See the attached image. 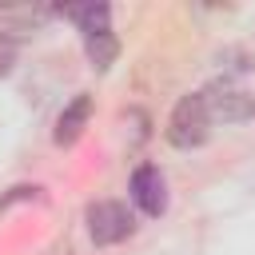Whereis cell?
Segmentation results:
<instances>
[{"instance_id": "cell-1", "label": "cell", "mask_w": 255, "mask_h": 255, "mask_svg": "<svg viewBox=\"0 0 255 255\" xmlns=\"http://www.w3.org/2000/svg\"><path fill=\"white\" fill-rule=\"evenodd\" d=\"M207 135H211V116L203 108V96L199 92L179 96L171 116H167V143L179 151H191V147L207 143Z\"/></svg>"}, {"instance_id": "cell-2", "label": "cell", "mask_w": 255, "mask_h": 255, "mask_svg": "<svg viewBox=\"0 0 255 255\" xmlns=\"http://www.w3.org/2000/svg\"><path fill=\"white\" fill-rule=\"evenodd\" d=\"M84 219H88L92 243H100V247L124 243L135 231V219H131L128 203H120V199H96V203H88V215Z\"/></svg>"}, {"instance_id": "cell-3", "label": "cell", "mask_w": 255, "mask_h": 255, "mask_svg": "<svg viewBox=\"0 0 255 255\" xmlns=\"http://www.w3.org/2000/svg\"><path fill=\"white\" fill-rule=\"evenodd\" d=\"M199 96H203V108H207V116H211V120H223V124L255 120V96H251V92H243V88H235V84H227V80L207 84Z\"/></svg>"}, {"instance_id": "cell-4", "label": "cell", "mask_w": 255, "mask_h": 255, "mask_svg": "<svg viewBox=\"0 0 255 255\" xmlns=\"http://www.w3.org/2000/svg\"><path fill=\"white\" fill-rule=\"evenodd\" d=\"M131 199H135V207L143 215H159L167 207V183H163L159 167H151V163L135 167V175H131Z\"/></svg>"}, {"instance_id": "cell-5", "label": "cell", "mask_w": 255, "mask_h": 255, "mask_svg": "<svg viewBox=\"0 0 255 255\" xmlns=\"http://www.w3.org/2000/svg\"><path fill=\"white\" fill-rule=\"evenodd\" d=\"M88 120H92V96H76L64 112H60V120H56V131H52V139L60 143V147H68V143H76L80 135H84V128H88Z\"/></svg>"}, {"instance_id": "cell-6", "label": "cell", "mask_w": 255, "mask_h": 255, "mask_svg": "<svg viewBox=\"0 0 255 255\" xmlns=\"http://www.w3.org/2000/svg\"><path fill=\"white\" fill-rule=\"evenodd\" d=\"M84 52H88V64H92V68L108 72V68L116 64V56H120V40H116L112 28H104V32L84 36Z\"/></svg>"}, {"instance_id": "cell-7", "label": "cell", "mask_w": 255, "mask_h": 255, "mask_svg": "<svg viewBox=\"0 0 255 255\" xmlns=\"http://www.w3.org/2000/svg\"><path fill=\"white\" fill-rule=\"evenodd\" d=\"M68 20H76L80 28H84V36H92V32H104L108 28V20H112V8L108 4H68V8H60Z\"/></svg>"}, {"instance_id": "cell-8", "label": "cell", "mask_w": 255, "mask_h": 255, "mask_svg": "<svg viewBox=\"0 0 255 255\" xmlns=\"http://www.w3.org/2000/svg\"><path fill=\"white\" fill-rule=\"evenodd\" d=\"M12 68H16V40L0 28V80H4Z\"/></svg>"}]
</instances>
